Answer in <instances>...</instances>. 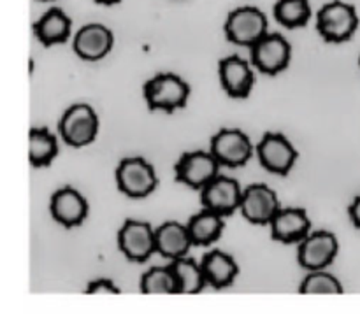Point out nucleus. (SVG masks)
<instances>
[{
    "label": "nucleus",
    "instance_id": "nucleus-1",
    "mask_svg": "<svg viewBox=\"0 0 360 314\" xmlns=\"http://www.w3.org/2000/svg\"><path fill=\"white\" fill-rule=\"evenodd\" d=\"M143 95L151 111L174 112L188 102L190 86L178 74L160 72L144 83Z\"/></svg>",
    "mask_w": 360,
    "mask_h": 314
},
{
    "label": "nucleus",
    "instance_id": "nucleus-2",
    "mask_svg": "<svg viewBox=\"0 0 360 314\" xmlns=\"http://www.w3.org/2000/svg\"><path fill=\"white\" fill-rule=\"evenodd\" d=\"M359 27L357 11L352 4L333 0L316 13V30L327 42H345Z\"/></svg>",
    "mask_w": 360,
    "mask_h": 314
},
{
    "label": "nucleus",
    "instance_id": "nucleus-3",
    "mask_svg": "<svg viewBox=\"0 0 360 314\" xmlns=\"http://www.w3.org/2000/svg\"><path fill=\"white\" fill-rule=\"evenodd\" d=\"M101 129V122L90 104H74L63 112L58 123V132L65 144L72 148H84L95 140Z\"/></svg>",
    "mask_w": 360,
    "mask_h": 314
},
{
    "label": "nucleus",
    "instance_id": "nucleus-4",
    "mask_svg": "<svg viewBox=\"0 0 360 314\" xmlns=\"http://www.w3.org/2000/svg\"><path fill=\"white\" fill-rule=\"evenodd\" d=\"M267 16L259 7H238L231 11L225 20L224 30L231 42L238 46H248L252 48L255 42H259L267 32Z\"/></svg>",
    "mask_w": 360,
    "mask_h": 314
},
{
    "label": "nucleus",
    "instance_id": "nucleus-5",
    "mask_svg": "<svg viewBox=\"0 0 360 314\" xmlns=\"http://www.w3.org/2000/svg\"><path fill=\"white\" fill-rule=\"evenodd\" d=\"M116 183L120 192L130 199H143L155 192L158 185L157 171L143 157H130L120 162L116 169Z\"/></svg>",
    "mask_w": 360,
    "mask_h": 314
},
{
    "label": "nucleus",
    "instance_id": "nucleus-6",
    "mask_svg": "<svg viewBox=\"0 0 360 314\" xmlns=\"http://www.w3.org/2000/svg\"><path fill=\"white\" fill-rule=\"evenodd\" d=\"M220 167L211 151H188L174 165L176 181L192 190H202L220 176Z\"/></svg>",
    "mask_w": 360,
    "mask_h": 314
},
{
    "label": "nucleus",
    "instance_id": "nucleus-7",
    "mask_svg": "<svg viewBox=\"0 0 360 314\" xmlns=\"http://www.w3.org/2000/svg\"><path fill=\"white\" fill-rule=\"evenodd\" d=\"M290 42L281 34H266L250 48V62L259 72L276 76L290 63Z\"/></svg>",
    "mask_w": 360,
    "mask_h": 314
},
{
    "label": "nucleus",
    "instance_id": "nucleus-8",
    "mask_svg": "<svg viewBox=\"0 0 360 314\" xmlns=\"http://www.w3.org/2000/svg\"><path fill=\"white\" fill-rule=\"evenodd\" d=\"M210 151L220 165L238 169L252 160L253 144L243 130L221 129L211 139Z\"/></svg>",
    "mask_w": 360,
    "mask_h": 314
},
{
    "label": "nucleus",
    "instance_id": "nucleus-9",
    "mask_svg": "<svg viewBox=\"0 0 360 314\" xmlns=\"http://www.w3.org/2000/svg\"><path fill=\"white\" fill-rule=\"evenodd\" d=\"M257 157L267 172L287 176L297 162V150L283 133L269 132L257 144Z\"/></svg>",
    "mask_w": 360,
    "mask_h": 314
},
{
    "label": "nucleus",
    "instance_id": "nucleus-10",
    "mask_svg": "<svg viewBox=\"0 0 360 314\" xmlns=\"http://www.w3.org/2000/svg\"><path fill=\"white\" fill-rule=\"evenodd\" d=\"M118 246L123 256L130 262H146L153 253H157L155 228L146 221H125L118 232Z\"/></svg>",
    "mask_w": 360,
    "mask_h": 314
},
{
    "label": "nucleus",
    "instance_id": "nucleus-11",
    "mask_svg": "<svg viewBox=\"0 0 360 314\" xmlns=\"http://www.w3.org/2000/svg\"><path fill=\"white\" fill-rule=\"evenodd\" d=\"M243 192L245 190L236 179L227 178V176H218L206 188L200 190L202 209L213 211L224 218L231 216L241 207Z\"/></svg>",
    "mask_w": 360,
    "mask_h": 314
},
{
    "label": "nucleus",
    "instance_id": "nucleus-12",
    "mask_svg": "<svg viewBox=\"0 0 360 314\" xmlns=\"http://www.w3.org/2000/svg\"><path fill=\"white\" fill-rule=\"evenodd\" d=\"M340 251L338 237L330 232H313L299 242V263L306 270H326Z\"/></svg>",
    "mask_w": 360,
    "mask_h": 314
},
{
    "label": "nucleus",
    "instance_id": "nucleus-13",
    "mask_svg": "<svg viewBox=\"0 0 360 314\" xmlns=\"http://www.w3.org/2000/svg\"><path fill=\"white\" fill-rule=\"evenodd\" d=\"M218 77L225 93L232 98H246L255 84V74L250 60L239 55L225 56L218 63Z\"/></svg>",
    "mask_w": 360,
    "mask_h": 314
},
{
    "label": "nucleus",
    "instance_id": "nucleus-14",
    "mask_svg": "<svg viewBox=\"0 0 360 314\" xmlns=\"http://www.w3.org/2000/svg\"><path fill=\"white\" fill-rule=\"evenodd\" d=\"M280 209L281 206L276 192L271 190L267 185L257 183V185L248 186L243 192V200L239 211H241V214L250 223L269 225Z\"/></svg>",
    "mask_w": 360,
    "mask_h": 314
},
{
    "label": "nucleus",
    "instance_id": "nucleus-15",
    "mask_svg": "<svg viewBox=\"0 0 360 314\" xmlns=\"http://www.w3.org/2000/svg\"><path fill=\"white\" fill-rule=\"evenodd\" d=\"M115 44V35L105 25L88 23L76 32L72 48L81 60L97 62L102 60Z\"/></svg>",
    "mask_w": 360,
    "mask_h": 314
},
{
    "label": "nucleus",
    "instance_id": "nucleus-16",
    "mask_svg": "<svg viewBox=\"0 0 360 314\" xmlns=\"http://www.w3.org/2000/svg\"><path fill=\"white\" fill-rule=\"evenodd\" d=\"M273 239L283 244L302 242L311 234V220L301 207H281L269 223Z\"/></svg>",
    "mask_w": 360,
    "mask_h": 314
},
{
    "label": "nucleus",
    "instance_id": "nucleus-17",
    "mask_svg": "<svg viewBox=\"0 0 360 314\" xmlns=\"http://www.w3.org/2000/svg\"><path fill=\"white\" fill-rule=\"evenodd\" d=\"M49 211L56 223L67 228L77 227L83 223L88 216V202L76 188L65 186L53 193Z\"/></svg>",
    "mask_w": 360,
    "mask_h": 314
},
{
    "label": "nucleus",
    "instance_id": "nucleus-18",
    "mask_svg": "<svg viewBox=\"0 0 360 314\" xmlns=\"http://www.w3.org/2000/svg\"><path fill=\"white\" fill-rule=\"evenodd\" d=\"M155 244H157L158 255L172 262V260L186 256L193 242L190 239L186 225L178 223V221H165L160 227L155 228Z\"/></svg>",
    "mask_w": 360,
    "mask_h": 314
},
{
    "label": "nucleus",
    "instance_id": "nucleus-19",
    "mask_svg": "<svg viewBox=\"0 0 360 314\" xmlns=\"http://www.w3.org/2000/svg\"><path fill=\"white\" fill-rule=\"evenodd\" d=\"M70 30H72V20L60 7H49L34 23L35 37L46 48L69 41Z\"/></svg>",
    "mask_w": 360,
    "mask_h": 314
},
{
    "label": "nucleus",
    "instance_id": "nucleus-20",
    "mask_svg": "<svg viewBox=\"0 0 360 314\" xmlns=\"http://www.w3.org/2000/svg\"><path fill=\"white\" fill-rule=\"evenodd\" d=\"M200 267L204 270V277L210 287L221 290L234 283L236 276L239 274V267L236 260L232 259L229 253L220 251V249H213V251L206 253L200 262Z\"/></svg>",
    "mask_w": 360,
    "mask_h": 314
},
{
    "label": "nucleus",
    "instance_id": "nucleus-21",
    "mask_svg": "<svg viewBox=\"0 0 360 314\" xmlns=\"http://www.w3.org/2000/svg\"><path fill=\"white\" fill-rule=\"evenodd\" d=\"M224 216L207 209H202L200 213H197L186 223L193 246H210L211 242H214L220 237L221 232H224Z\"/></svg>",
    "mask_w": 360,
    "mask_h": 314
},
{
    "label": "nucleus",
    "instance_id": "nucleus-22",
    "mask_svg": "<svg viewBox=\"0 0 360 314\" xmlns=\"http://www.w3.org/2000/svg\"><path fill=\"white\" fill-rule=\"evenodd\" d=\"M171 269H172V274H174L178 294H183V295L199 294V292L207 284L200 263L193 262V260L188 259V256L172 260Z\"/></svg>",
    "mask_w": 360,
    "mask_h": 314
},
{
    "label": "nucleus",
    "instance_id": "nucleus-23",
    "mask_svg": "<svg viewBox=\"0 0 360 314\" xmlns=\"http://www.w3.org/2000/svg\"><path fill=\"white\" fill-rule=\"evenodd\" d=\"M58 155V140L48 129H32L28 136V158L34 167H46Z\"/></svg>",
    "mask_w": 360,
    "mask_h": 314
},
{
    "label": "nucleus",
    "instance_id": "nucleus-24",
    "mask_svg": "<svg viewBox=\"0 0 360 314\" xmlns=\"http://www.w3.org/2000/svg\"><path fill=\"white\" fill-rule=\"evenodd\" d=\"M274 18L287 28L304 27L311 18L309 0H278L274 4Z\"/></svg>",
    "mask_w": 360,
    "mask_h": 314
},
{
    "label": "nucleus",
    "instance_id": "nucleus-25",
    "mask_svg": "<svg viewBox=\"0 0 360 314\" xmlns=\"http://www.w3.org/2000/svg\"><path fill=\"white\" fill-rule=\"evenodd\" d=\"M141 292L146 295H172L178 294L174 274L169 267H151L141 277Z\"/></svg>",
    "mask_w": 360,
    "mask_h": 314
},
{
    "label": "nucleus",
    "instance_id": "nucleus-26",
    "mask_svg": "<svg viewBox=\"0 0 360 314\" xmlns=\"http://www.w3.org/2000/svg\"><path fill=\"white\" fill-rule=\"evenodd\" d=\"M301 294L304 295H329V294H343L340 280L326 270H313L302 280Z\"/></svg>",
    "mask_w": 360,
    "mask_h": 314
},
{
    "label": "nucleus",
    "instance_id": "nucleus-27",
    "mask_svg": "<svg viewBox=\"0 0 360 314\" xmlns=\"http://www.w3.org/2000/svg\"><path fill=\"white\" fill-rule=\"evenodd\" d=\"M88 295H118L120 290L116 284L109 280H95L88 284L86 288Z\"/></svg>",
    "mask_w": 360,
    "mask_h": 314
},
{
    "label": "nucleus",
    "instance_id": "nucleus-28",
    "mask_svg": "<svg viewBox=\"0 0 360 314\" xmlns=\"http://www.w3.org/2000/svg\"><path fill=\"white\" fill-rule=\"evenodd\" d=\"M348 213H350V220L354 221V225L357 228H360V197L352 202L350 209H348Z\"/></svg>",
    "mask_w": 360,
    "mask_h": 314
},
{
    "label": "nucleus",
    "instance_id": "nucleus-29",
    "mask_svg": "<svg viewBox=\"0 0 360 314\" xmlns=\"http://www.w3.org/2000/svg\"><path fill=\"white\" fill-rule=\"evenodd\" d=\"M97 4H102V6H115V4H118L120 0H95Z\"/></svg>",
    "mask_w": 360,
    "mask_h": 314
},
{
    "label": "nucleus",
    "instance_id": "nucleus-30",
    "mask_svg": "<svg viewBox=\"0 0 360 314\" xmlns=\"http://www.w3.org/2000/svg\"><path fill=\"white\" fill-rule=\"evenodd\" d=\"M42 2H51V0H42Z\"/></svg>",
    "mask_w": 360,
    "mask_h": 314
},
{
    "label": "nucleus",
    "instance_id": "nucleus-31",
    "mask_svg": "<svg viewBox=\"0 0 360 314\" xmlns=\"http://www.w3.org/2000/svg\"><path fill=\"white\" fill-rule=\"evenodd\" d=\"M359 63H360V60H359Z\"/></svg>",
    "mask_w": 360,
    "mask_h": 314
}]
</instances>
